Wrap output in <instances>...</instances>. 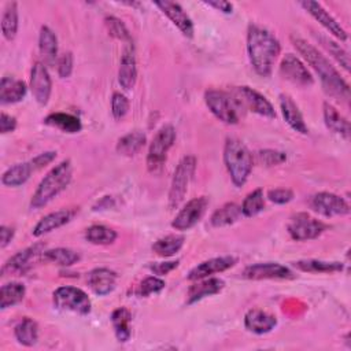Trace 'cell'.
<instances>
[{"mask_svg": "<svg viewBox=\"0 0 351 351\" xmlns=\"http://www.w3.org/2000/svg\"><path fill=\"white\" fill-rule=\"evenodd\" d=\"M291 41L293 47L298 49V52L307 60V63L318 74L324 90L329 96L347 103L350 100V85L335 69V66L330 64L325 55H322L314 45H311L310 43L298 36H292Z\"/></svg>", "mask_w": 351, "mask_h": 351, "instance_id": "cell-1", "label": "cell"}, {"mask_svg": "<svg viewBox=\"0 0 351 351\" xmlns=\"http://www.w3.org/2000/svg\"><path fill=\"white\" fill-rule=\"evenodd\" d=\"M247 52L255 73L261 77H269L281 52V45L270 30L252 23L247 32Z\"/></svg>", "mask_w": 351, "mask_h": 351, "instance_id": "cell-2", "label": "cell"}, {"mask_svg": "<svg viewBox=\"0 0 351 351\" xmlns=\"http://www.w3.org/2000/svg\"><path fill=\"white\" fill-rule=\"evenodd\" d=\"M73 177V166L69 159L62 160L59 165L52 167L47 176L38 184L36 192L32 196L30 207L38 210L53 200L62 191H64Z\"/></svg>", "mask_w": 351, "mask_h": 351, "instance_id": "cell-3", "label": "cell"}, {"mask_svg": "<svg viewBox=\"0 0 351 351\" xmlns=\"http://www.w3.org/2000/svg\"><path fill=\"white\" fill-rule=\"evenodd\" d=\"M223 163L234 186H243L252 170V155L245 144L234 137H228L223 147Z\"/></svg>", "mask_w": 351, "mask_h": 351, "instance_id": "cell-4", "label": "cell"}, {"mask_svg": "<svg viewBox=\"0 0 351 351\" xmlns=\"http://www.w3.org/2000/svg\"><path fill=\"white\" fill-rule=\"evenodd\" d=\"M176 141V129L173 125H163L154 136L148 154H147V169L149 173H159L167 159V152Z\"/></svg>", "mask_w": 351, "mask_h": 351, "instance_id": "cell-5", "label": "cell"}, {"mask_svg": "<svg viewBox=\"0 0 351 351\" xmlns=\"http://www.w3.org/2000/svg\"><path fill=\"white\" fill-rule=\"evenodd\" d=\"M195 170H196V158L193 155H186L178 162L171 178L170 189H169L170 208H177L184 200L188 192L189 184L193 178Z\"/></svg>", "mask_w": 351, "mask_h": 351, "instance_id": "cell-6", "label": "cell"}, {"mask_svg": "<svg viewBox=\"0 0 351 351\" xmlns=\"http://www.w3.org/2000/svg\"><path fill=\"white\" fill-rule=\"evenodd\" d=\"M204 101L208 110L223 123L236 125L240 121V106L229 93L218 89H208L204 93Z\"/></svg>", "mask_w": 351, "mask_h": 351, "instance_id": "cell-7", "label": "cell"}, {"mask_svg": "<svg viewBox=\"0 0 351 351\" xmlns=\"http://www.w3.org/2000/svg\"><path fill=\"white\" fill-rule=\"evenodd\" d=\"M52 300L58 310L71 311L80 315H86L90 313V299L88 295L82 289L71 285L56 288L52 293Z\"/></svg>", "mask_w": 351, "mask_h": 351, "instance_id": "cell-8", "label": "cell"}, {"mask_svg": "<svg viewBox=\"0 0 351 351\" xmlns=\"http://www.w3.org/2000/svg\"><path fill=\"white\" fill-rule=\"evenodd\" d=\"M328 225L322 221L311 217L307 213H298L291 217L287 230L289 236L296 241L314 240L326 230Z\"/></svg>", "mask_w": 351, "mask_h": 351, "instance_id": "cell-9", "label": "cell"}, {"mask_svg": "<svg viewBox=\"0 0 351 351\" xmlns=\"http://www.w3.org/2000/svg\"><path fill=\"white\" fill-rule=\"evenodd\" d=\"M44 248L45 245L43 243H36L22 251H18L3 265L1 274H25L33 267L34 262L41 259Z\"/></svg>", "mask_w": 351, "mask_h": 351, "instance_id": "cell-10", "label": "cell"}, {"mask_svg": "<svg viewBox=\"0 0 351 351\" xmlns=\"http://www.w3.org/2000/svg\"><path fill=\"white\" fill-rule=\"evenodd\" d=\"M239 106H244L250 111L265 118H276V111L271 103L258 90L250 86H239L234 89V96Z\"/></svg>", "mask_w": 351, "mask_h": 351, "instance_id": "cell-11", "label": "cell"}, {"mask_svg": "<svg viewBox=\"0 0 351 351\" xmlns=\"http://www.w3.org/2000/svg\"><path fill=\"white\" fill-rule=\"evenodd\" d=\"M207 207H208V199L206 196L191 199L174 217L171 226L176 230H189L203 218Z\"/></svg>", "mask_w": 351, "mask_h": 351, "instance_id": "cell-12", "label": "cell"}, {"mask_svg": "<svg viewBox=\"0 0 351 351\" xmlns=\"http://www.w3.org/2000/svg\"><path fill=\"white\" fill-rule=\"evenodd\" d=\"M280 74L287 81L299 85L310 86L314 82V78L304 63L293 53H285L280 63Z\"/></svg>", "mask_w": 351, "mask_h": 351, "instance_id": "cell-13", "label": "cell"}, {"mask_svg": "<svg viewBox=\"0 0 351 351\" xmlns=\"http://www.w3.org/2000/svg\"><path fill=\"white\" fill-rule=\"evenodd\" d=\"M241 276L247 280H289L295 277L289 267L277 262L250 265L243 270Z\"/></svg>", "mask_w": 351, "mask_h": 351, "instance_id": "cell-14", "label": "cell"}, {"mask_svg": "<svg viewBox=\"0 0 351 351\" xmlns=\"http://www.w3.org/2000/svg\"><path fill=\"white\" fill-rule=\"evenodd\" d=\"M311 208L325 217L350 214V204L339 195L330 192L315 193L310 200Z\"/></svg>", "mask_w": 351, "mask_h": 351, "instance_id": "cell-15", "label": "cell"}, {"mask_svg": "<svg viewBox=\"0 0 351 351\" xmlns=\"http://www.w3.org/2000/svg\"><path fill=\"white\" fill-rule=\"evenodd\" d=\"M30 90L38 104L45 106L48 103L52 92V81L45 64L41 62H36L32 67Z\"/></svg>", "mask_w": 351, "mask_h": 351, "instance_id": "cell-16", "label": "cell"}, {"mask_svg": "<svg viewBox=\"0 0 351 351\" xmlns=\"http://www.w3.org/2000/svg\"><path fill=\"white\" fill-rule=\"evenodd\" d=\"M315 21H318L330 34H333L340 41L347 40L346 30L340 26V23L317 1L313 0H304L299 3Z\"/></svg>", "mask_w": 351, "mask_h": 351, "instance_id": "cell-17", "label": "cell"}, {"mask_svg": "<svg viewBox=\"0 0 351 351\" xmlns=\"http://www.w3.org/2000/svg\"><path fill=\"white\" fill-rule=\"evenodd\" d=\"M155 5L173 22V25H176L180 29V32L185 37L188 38L193 37V32H195L193 22L178 3L165 0V1H156Z\"/></svg>", "mask_w": 351, "mask_h": 351, "instance_id": "cell-18", "label": "cell"}, {"mask_svg": "<svg viewBox=\"0 0 351 351\" xmlns=\"http://www.w3.org/2000/svg\"><path fill=\"white\" fill-rule=\"evenodd\" d=\"M237 263V258L226 255V256H217V258H211L207 259L204 262H200L199 265H196L189 273H188V280L191 281H196V280H202L206 277H210L215 273H221L225 271L230 267H233Z\"/></svg>", "mask_w": 351, "mask_h": 351, "instance_id": "cell-19", "label": "cell"}, {"mask_svg": "<svg viewBox=\"0 0 351 351\" xmlns=\"http://www.w3.org/2000/svg\"><path fill=\"white\" fill-rule=\"evenodd\" d=\"M137 81V64L133 43L125 44V48L121 55L119 70H118V82L125 90H130Z\"/></svg>", "mask_w": 351, "mask_h": 351, "instance_id": "cell-20", "label": "cell"}, {"mask_svg": "<svg viewBox=\"0 0 351 351\" xmlns=\"http://www.w3.org/2000/svg\"><path fill=\"white\" fill-rule=\"evenodd\" d=\"M225 287V281L217 277H206L202 280H196L192 284L186 293V304H193L207 296H213L219 293Z\"/></svg>", "mask_w": 351, "mask_h": 351, "instance_id": "cell-21", "label": "cell"}, {"mask_svg": "<svg viewBox=\"0 0 351 351\" xmlns=\"http://www.w3.org/2000/svg\"><path fill=\"white\" fill-rule=\"evenodd\" d=\"M117 273L107 267H97L89 271L88 285L99 296L108 295L117 285Z\"/></svg>", "mask_w": 351, "mask_h": 351, "instance_id": "cell-22", "label": "cell"}, {"mask_svg": "<svg viewBox=\"0 0 351 351\" xmlns=\"http://www.w3.org/2000/svg\"><path fill=\"white\" fill-rule=\"evenodd\" d=\"M74 214H75V210H70V208H62V210L49 213L36 223L32 233L36 237L44 236L58 228H62L67 222H70L71 218L74 217Z\"/></svg>", "mask_w": 351, "mask_h": 351, "instance_id": "cell-23", "label": "cell"}, {"mask_svg": "<svg viewBox=\"0 0 351 351\" xmlns=\"http://www.w3.org/2000/svg\"><path fill=\"white\" fill-rule=\"evenodd\" d=\"M244 325L252 333L265 335L276 328L277 318L273 314L261 308H252L247 311L244 317Z\"/></svg>", "mask_w": 351, "mask_h": 351, "instance_id": "cell-24", "label": "cell"}, {"mask_svg": "<svg viewBox=\"0 0 351 351\" xmlns=\"http://www.w3.org/2000/svg\"><path fill=\"white\" fill-rule=\"evenodd\" d=\"M280 110L282 112V117L285 122L298 133L307 134L308 129L303 119V115L299 110V107L295 104V101L288 95H280Z\"/></svg>", "mask_w": 351, "mask_h": 351, "instance_id": "cell-25", "label": "cell"}, {"mask_svg": "<svg viewBox=\"0 0 351 351\" xmlns=\"http://www.w3.org/2000/svg\"><path fill=\"white\" fill-rule=\"evenodd\" d=\"M27 86L22 80L14 77H3L0 81V103L14 104L23 100L26 96Z\"/></svg>", "mask_w": 351, "mask_h": 351, "instance_id": "cell-26", "label": "cell"}, {"mask_svg": "<svg viewBox=\"0 0 351 351\" xmlns=\"http://www.w3.org/2000/svg\"><path fill=\"white\" fill-rule=\"evenodd\" d=\"M38 51L44 59V64H53L58 58V38L52 29L41 26L38 34Z\"/></svg>", "mask_w": 351, "mask_h": 351, "instance_id": "cell-27", "label": "cell"}, {"mask_svg": "<svg viewBox=\"0 0 351 351\" xmlns=\"http://www.w3.org/2000/svg\"><path fill=\"white\" fill-rule=\"evenodd\" d=\"M34 171H36V169H34L32 160L23 162V163H16V165L8 167L3 173L1 184L5 186H12V188L19 186V185L25 184L30 178L32 173H34Z\"/></svg>", "mask_w": 351, "mask_h": 351, "instance_id": "cell-28", "label": "cell"}, {"mask_svg": "<svg viewBox=\"0 0 351 351\" xmlns=\"http://www.w3.org/2000/svg\"><path fill=\"white\" fill-rule=\"evenodd\" d=\"M324 121L329 130L340 134L346 140L350 138V123L328 101L324 103Z\"/></svg>", "mask_w": 351, "mask_h": 351, "instance_id": "cell-29", "label": "cell"}, {"mask_svg": "<svg viewBox=\"0 0 351 351\" xmlns=\"http://www.w3.org/2000/svg\"><path fill=\"white\" fill-rule=\"evenodd\" d=\"M44 123L70 134L78 133L82 129V123L80 118L67 112H52L48 117H45Z\"/></svg>", "mask_w": 351, "mask_h": 351, "instance_id": "cell-30", "label": "cell"}, {"mask_svg": "<svg viewBox=\"0 0 351 351\" xmlns=\"http://www.w3.org/2000/svg\"><path fill=\"white\" fill-rule=\"evenodd\" d=\"M132 314L126 307H118L111 313V324L118 341L126 343L130 339Z\"/></svg>", "mask_w": 351, "mask_h": 351, "instance_id": "cell-31", "label": "cell"}, {"mask_svg": "<svg viewBox=\"0 0 351 351\" xmlns=\"http://www.w3.org/2000/svg\"><path fill=\"white\" fill-rule=\"evenodd\" d=\"M14 335L19 344L25 347H32L38 340V325L34 319L25 317L15 325Z\"/></svg>", "mask_w": 351, "mask_h": 351, "instance_id": "cell-32", "label": "cell"}, {"mask_svg": "<svg viewBox=\"0 0 351 351\" xmlns=\"http://www.w3.org/2000/svg\"><path fill=\"white\" fill-rule=\"evenodd\" d=\"M26 295V288L22 282L11 281L7 284H3L0 288V308L5 310L8 307H12L23 300Z\"/></svg>", "mask_w": 351, "mask_h": 351, "instance_id": "cell-33", "label": "cell"}, {"mask_svg": "<svg viewBox=\"0 0 351 351\" xmlns=\"http://www.w3.org/2000/svg\"><path fill=\"white\" fill-rule=\"evenodd\" d=\"M19 26V15H18V3L10 1L5 4V8L1 15V33L5 40L11 41L15 38Z\"/></svg>", "mask_w": 351, "mask_h": 351, "instance_id": "cell-34", "label": "cell"}, {"mask_svg": "<svg viewBox=\"0 0 351 351\" xmlns=\"http://www.w3.org/2000/svg\"><path fill=\"white\" fill-rule=\"evenodd\" d=\"M147 137L143 132H130L125 136H122L117 143V152L125 156H133L136 155L145 144Z\"/></svg>", "mask_w": 351, "mask_h": 351, "instance_id": "cell-35", "label": "cell"}, {"mask_svg": "<svg viewBox=\"0 0 351 351\" xmlns=\"http://www.w3.org/2000/svg\"><path fill=\"white\" fill-rule=\"evenodd\" d=\"M241 215V207L237 206L236 203H226L217 208L211 218L210 222L214 228H222L234 223Z\"/></svg>", "mask_w": 351, "mask_h": 351, "instance_id": "cell-36", "label": "cell"}, {"mask_svg": "<svg viewBox=\"0 0 351 351\" xmlns=\"http://www.w3.org/2000/svg\"><path fill=\"white\" fill-rule=\"evenodd\" d=\"M184 241L185 237L182 234H167L152 244V251L162 258H169L182 248Z\"/></svg>", "mask_w": 351, "mask_h": 351, "instance_id": "cell-37", "label": "cell"}, {"mask_svg": "<svg viewBox=\"0 0 351 351\" xmlns=\"http://www.w3.org/2000/svg\"><path fill=\"white\" fill-rule=\"evenodd\" d=\"M293 266L307 273H336L341 271L344 267L340 262H326L319 259H300L293 262Z\"/></svg>", "mask_w": 351, "mask_h": 351, "instance_id": "cell-38", "label": "cell"}, {"mask_svg": "<svg viewBox=\"0 0 351 351\" xmlns=\"http://www.w3.org/2000/svg\"><path fill=\"white\" fill-rule=\"evenodd\" d=\"M80 254L74 250L64 248V247H58L52 250H47L43 252L41 259L45 262H51L59 266H71L80 261Z\"/></svg>", "mask_w": 351, "mask_h": 351, "instance_id": "cell-39", "label": "cell"}, {"mask_svg": "<svg viewBox=\"0 0 351 351\" xmlns=\"http://www.w3.org/2000/svg\"><path fill=\"white\" fill-rule=\"evenodd\" d=\"M85 239L96 245H107L115 241L117 232L104 225H92L85 230Z\"/></svg>", "mask_w": 351, "mask_h": 351, "instance_id": "cell-40", "label": "cell"}, {"mask_svg": "<svg viewBox=\"0 0 351 351\" xmlns=\"http://www.w3.org/2000/svg\"><path fill=\"white\" fill-rule=\"evenodd\" d=\"M241 214L244 217H255L265 208V199H263V191L261 188L250 192L245 199L243 200Z\"/></svg>", "mask_w": 351, "mask_h": 351, "instance_id": "cell-41", "label": "cell"}, {"mask_svg": "<svg viewBox=\"0 0 351 351\" xmlns=\"http://www.w3.org/2000/svg\"><path fill=\"white\" fill-rule=\"evenodd\" d=\"M104 23H106V27L108 30V34L114 38H118L121 41H123L125 44H129V43H133L132 41V36L128 30V27L125 26V23L117 18V16H107L104 19Z\"/></svg>", "mask_w": 351, "mask_h": 351, "instance_id": "cell-42", "label": "cell"}, {"mask_svg": "<svg viewBox=\"0 0 351 351\" xmlns=\"http://www.w3.org/2000/svg\"><path fill=\"white\" fill-rule=\"evenodd\" d=\"M321 43L322 45L329 51V53L337 60V63L346 70L348 71L350 70V55L346 49H343L337 43L329 40V38H325V37H321Z\"/></svg>", "mask_w": 351, "mask_h": 351, "instance_id": "cell-43", "label": "cell"}, {"mask_svg": "<svg viewBox=\"0 0 351 351\" xmlns=\"http://www.w3.org/2000/svg\"><path fill=\"white\" fill-rule=\"evenodd\" d=\"M165 285H166V284H165V281H163L162 278L155 277V276H151V277L144 278V280L140 282V285H138L136 293H137L138 296L147 298V296H149V295H152V293H156V292L162 291V289L165 288Z\"/></svg>", "mask_w": 351, "mask_h": 351, "instance_id": "cell-44", "label": "cell"}, {"mask_svg": "<svg viewBox=\"0 0 351 351\" xmlns=\"http://www.w3.org/2000/svg\"><path fill=\"white\" fill-rule=\"evenodd\" d=\"M129 107H130V103L128 100V97L119 92H114L112 93V97H111V112H112V117L119 121L122 119L128 111H129Z\"/></svg>", "mask_w": 351, "mask_h": 351, "instance_id": "cell-45", "label": "cell"}, {"mask_svg": "<svg viewBox=\"0 0 351 351\" xmlns=\"http://www.w3.org/2000/svg\"><path fill=\"white\" fill-rule=\"evenodd\" d=\"M258 162L265 166H276L287 160V155L282 151L277 149H262L256 152Z\"/></svg>", "mask_w": 351, "mask_h": 351, "instance_id": "cell-46", "label": "cell"}, {"mask_svg": "<svg viewBox=\"0 0 351 351\" xmlns=\"http://www.w3.org/2000/svg\"><path fill=\"white\" fill-rule=\"evenodd\" d=\"M73 55L71 52H64L62 53L58 60H56V70L60 78H67L70 77L71 71H73Z\"/></svg>", "mask_w": 351, "mask_h": 351, "instance_id": "cell-47", "label": "cell"}, {"mask_svg": "<svg viewBox=\"0 0 351 351\" xmlns=\"http://www.w3.org/2000/svg\"><path fill=\"white\" fill-rule=\"evenodd\" d=\"M267 199L276 204H285L293 199V192L288 188H274L267 192Z\"/></svg>", "mask_w": 351, "mask_h": 351, "instance_id": "cell-48", "label": "cell"}, {"mask_svg": "<svg viewBox=\"0 0 351 351\" xmlns=\"http://www.w3.org/2000/svg\"><path fill=\"white\" fill-rule=\"evenodd\" d=\"M180 261H170V262H154L148 265V269L158 276H165L167 273H170L171 270H174L178 266Z\"/></svg>", "mask_w": 351, "mask_h": 351, "instance_id": "cell-49", "label": "cell"}, {"mask_svg": "<svg viewBox=\"0 0 351 351\" xmlns=\"http://www.w3.org/2000/svg\"><path fill=\"white\" fill-rule=\"evenodd\" d=\"M56 158V151H47V152H43V154H38L37 156H34L32 160L36 171L45 167L47 165H49L51 162H53Z\"/></svg>", "mask_w": 351, "mask_h": 351, "instance_id": "cell-50", "label": "cell"}, {"mask_svg": "<svg viewBox=\"0 0 351 351\" xmlns=\"http://www.w3.org/2000/svg\"><path fill=\"white\" fill-rule=\"evenodd\" d=\"M15 128H16L15 117L3 111L1 115H0V132L3 134H5V133H10V132H14Z\"/></svg>", "mask_w": 351, "mask_h": 351, "instance_id": "cell-51", "label": "cell"}, {"mask_svg": "<svg viewBox=\"0 0 351 351\" xmlns=\"http://www.w3.org/2000/svg\"><path fill=\"white\" fill-rule=\"evenodd\" d=\"M14 234H15L14 228L7 226V225H1L0 226V248H5L11 243Z\"/></svg>", "mask_w": 351, "mask_h": 351, "instance_id": "cell-52", "label": "cell"}, {"mask_svg": "<svg viewBox=\"0 0 351 351\" xmlns=\"http://www.w3.org/2000/svg\"><path fill=\"white\" fill-rule=\"evenodd\" d=\"M206 5L208 7H213L221 12H225V14H230L232 10H233V4L229 3V1H225V0H213V1H204Z\"/></svg>", "mask_w": 351, "mask_h": 351, "instance_id": "cell-53", "label": "cell"}]
</instances>
